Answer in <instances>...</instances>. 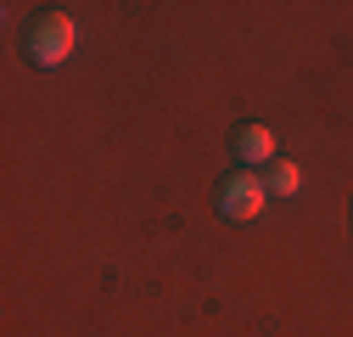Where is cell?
<instances>
[{
	"label": "cell",
	"instance_id": "obj_1",
	"mask_svg": "<svg viewBox=\"0 0 353 337\" xmlns=\"http://www.w3.org/2000/svg\"><path fill=\"white\" fill-rule=\"evenodd\" d=\"M79 46V23L68 12H39L28 28H23V57L34 68H62Z\"/></svg>",
	"mask_w": 353,
	"mask_h": 337
},
{
	"label": "cell",
	"instance_id": "obj_2",
	"mask_svg": "<svg viewBox=\"0 0 353 337\" xmlns=\"http://www.w3.org/2000/svg\"><path fill=\"white\" fill-rule=\"evenodd\" d=\"M263 208H270V186H263L252 168H236V175L219 186V214H225V220H236V225L258 220Z\"/></svg>",
	"mask_w": 353,
	"mask_h": 337
},
{
	"label": "cell",
	"instance_id": "obj_3",
	"mask_svg": "<svg viewBox=\"0 0 353 337\" xmlns=\"http://www.w3.org/2000/svg\"><path fill=\"white\" fill-rule=\"evenodd\" d=\"M230 146H236L241 168H252V175H258V163H275V130L270 124H241Z\"/></svg>",
	"mask_w": 353,
	"mask_h": 337
},
{
	"label": "cell",
	"instance_id": "obj_4",
	"mask_svg": "<svg viewBox=\"0 0 353 337\" xmlns=\"http://www.w3.org/2000/svg\"><path fill=\"white\" fill-rule=\"evenodd\" d=\"M263 186H270V197H297L303 168H297V163H286V157H275V163H270V175H263Z\"/></svg>",
	"mask_w": 353,
	"mask_h": 337
}]
</instances>
